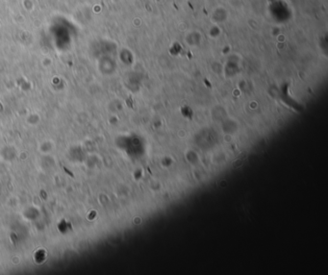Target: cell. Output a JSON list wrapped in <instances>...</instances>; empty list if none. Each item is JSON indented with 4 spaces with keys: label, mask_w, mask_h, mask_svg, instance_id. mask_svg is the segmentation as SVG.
<instances>
[{
    "label": "cell",
    "mask_w": 328,
    "mask_h": 275,
    "mask_svg": "<svg viewBox=\"0 0 328 275\" xmlns=\"http://www.w3.org/2000/svg\"><path fill=\"white\" fill-rule=\"evenodd\" d=\"M63 169H64V170H65V171H67V173H68V174H70V175H71V176H72V177H74V175H73V174H72V172H71V171H70V170H67V169H65V168H64V167H63Z\"/></svg>",
    "instance_id": "cell-1"
}]
</instances>
